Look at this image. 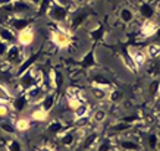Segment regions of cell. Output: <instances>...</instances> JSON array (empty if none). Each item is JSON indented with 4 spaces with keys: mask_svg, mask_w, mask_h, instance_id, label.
Returning a JSON list of instances; mask_svg holds the SVG:
<instances>
[{
    "mask_svg": "<svg viewBox=\"0 0 160 151\" xmlns=\"http://www.w3.org/2000/svg\"><path fill=\"white\" fill-rule=\"evenodd\" d=\"M25 59H27L25 47L19 46L18 43H15V44H10L9 46V50H8V53H6L3 60H5L9 66H12V68H18Z\"/></svg>",
    "mask_w": 160,
    "mask_h": 151,
    "instance_id": "6da1fadb",
    "label": "cell"
},
{
    "mask_svg": "<svg viewBox=\"0 0 160 151\" xmlns=\"http://www.w3.org/2000/svg\"><path fill=\"white\" fill-rule=\"evenodd\" d=\"M69 16H71V10L69 6H62L58 3H52L49 12H47V18L52 19L56 25H62V24H68Z\"/></svg>",
    "mask_w": 160,
    "mask_h": 151,
    "instance_id": "7a4b0ae2",
    "label": "cell"
},
{
    "mask_svg": "<svg viewBox=\"0 0 160 151\" xmlns=\"http://www.w3.org/2000/svg\"><path fill=\"white\" fill-rule=\"evenodd\" d=\"M50 38H52V43L59 49H66L71 44V34L62 25H58V28L50 31Z\"/></svg>",
    "mask_w": 160,
    "mask_h": 151,
    "instance_id": "3957f363",
    "label": "cell"
},
{
    "mask_svg": "<svg viewBox=\"0 0 160 151\" xmlns=\"http://www.w3.org/2000/svg\"><path fill=\"white\" fill-rule=\"evenodd\" d=\"M157 6H154L150 2H146L142 0L138 3V7H137V16L141 18L142 21H153L156 18V13H157Z\"/></svg>",
    "mask_w": 160,
    "mask_h": 151,
    "instance_id": "277c9868",
    "label": "cell"
},
{
    "mask_svg": "<svg viewBox=\"0 0 160 151\" xmlns=\"http://www.w3.org/2000/svg\"><path fill=\"white\" fill-rule=\"evenodd\" d=\"M32 18L31 16H16V15H12L9 19L6 21V25L9 27L12 31H15L16 34L22 31L25 28H29L31 24H32Z\"/></svg>",
    "mask_w": 160,
    "mask_h": 151,
    "instance_id": "5b68a950",
    "label": "cell"
},
{
    "mask_svg": "<svg viewBox=\"0 0 160 151\" xmlns=\"http://www.w3.org/2000/svg\"><path fill=\"white\" fill-rule=\"evenodd\" d=\"M88 19V13L85 12V10L79 9V7H77V10L75 12H71V16H69V29L71 31H75V29H78L79 27H82V24H85V21Z\"/></svg>",
    "mask_w": 160,
    "mask_h": 151,
    "instance_id": "8992f818",
    "label": "cell"
},
{
    "mask_svg": "<svg viewBox=\"0 0 160 151\" xmlns=\"http://www.w3.org/2000/svg\"><path fill=\"white\" fill-rule=\"evenodd\" d=\"M12 7H13V13L16 16H31L34 13L35 7L27 0H18V2H12Z\"/></svg>",
    "mask_w": 160,
    "mask_h": 151,
    "instance_id": "52a82bcc",
    "label": "cell"
},
{
    "mask_svg": "<svg viewBox=\"0 0 160 151\" xmlns=\"http://www.w3.org/2000/svg\"><path fill=\"white\" fill-rule=\"evenodd\" d=\"M119 147V150L122 151H144V147L137 138L132 137H125V138H119V141L116 144Z\"/></svg>",
    "mask_w": 160,
    "mask_h": 151,
    "instance_id": "ba28073f",
    "label": "cell"
},
{
    "mask_svg": "<svg viewBox=\"0 0 160 151\" xmlns=\"http://www.w3.org/2000/svg\"><path fill=\"white\" fill-rule=\"evenodd\" d=\"M9 106L13 112L22 113L29 106V101H28V98H27V95H25V93H18V94H13Z\"/></svg>",
    "mask_w": 160,
    "mask_h": 151,
    "instance_id": "9c48e42d",
    "label": "cell"
},
{
    "mask_svg": "<svg viewBox=\"0 0 160 151\" xmlns=\"http://www.w3.org/2000/svg\"><path fill=\"white\" fill-rule=\"evenodd\" d=\"M47 93H49V91H47L43 85H35V87L29 88L28 91H25V95L28 98L29 104H37V103H40L43 100L44 95Z\"/></svg>",
    "mask_w": 160,
    "mask_h": 151,
    "instance_id": "30bf717a",
    "label": "cell"
},
{
    "mask_svg": "<svg viewBox=\"0 0 160 151\" xmlns=\"http://www.w3.org/2000/svg\"><path fill=\"white\" fill-rule=\"evenodd\" d=\"M34 40H35V32L31 27L19 31L18 35H16V43L19 44V46H22V47H25V49L34 43Z\"/></svg>",
    "mask_w": 160,
    "mask_h": 151,
    "instance_id": "8fae6325",
    "label": "cell"
},
{
    "mask_svg": "<svg viewBox=\"0 0 160 151\" xmlns=\"http://www.w3.org/2000/svg\"><path fill=\"white\" fill-rule=\"evenodd\" d=\"M128 53H129V56L132 57L134 63H135V66L138 69L147 65V60H148V57H147L146 51H144L142 49H138V47H129Z\"/></svg>",
    "mask_w": 160,
    "mask_h": 151,
    "instance_id": "7c38bea8",
    "label": "cell"
},
{
    "mask_svg": "<svg viewBox=\"0 0 160 151\" xmlns=\"http://www.w3.org/2000/svg\"><path fill=\"white\" fill-rule=\"evenodd\" d=\"M118 18H119V21H121L122 24L131 25V24H134L135 19H137V12L132 9V7L125 6V7H121V9H119V12H118Z\"/></svg>",
    "mask_w": 160,
    "mask_h": 151,
    "instance_id": "4fadbf2b",
    "label": "cell"
},
{
    "mask_svg": "<svg viewBox=\"0 0 160 151\" xmlns=\"http://www.w3.org/2000/svg\"><path fill=\"white\" fill-rule=\"evenodd\" d=\"M97 65H98V60L96 57V47H91V50L84 54L82 59L79 60V66L85 69H90V68H96Z\"/></svg>",
    "mask_w": 160,
    "mask_h": 151,
    "instance_id": "5bb4252c",
    "label": "cell"
},
{
    "mask_svg": "<svg viewBox=\"0 0 160 151\" xmlns=\"http://www.w3.org/2000/svg\"><path fill=\"white\" fill-rule=\"evenodd\" d=\"M56 101H58V93L56 91H49L44 95L43 100L40 101V107L44 109L47 113H50L56 106Z\"/></svg>",
    "mask_w": 160,
    "mask_h": 151,
    "instance_id": "9a60e30c",
    "label": "cell"
},
{
    "mask_svg": "<svg viewBox=\"0 0 160 151\" xmlns=\"http://www.w3.org/2000/svg\"><path fill=\"white\" fill-rule=\"evenodd\" d=\"M46 129H47V134H49V135L59 137V135H60L65 129H68V128H66V125H65L60 119H58V117H56V119H53V120L47 125V128H46Z\"/></svg>",
    "mask_w": 160,
    "mask_h": 151,
    "instance_id": "2e32d148",
    "label": "cell"
},
{
    "mask_svg": "<svg viewBox=\"0 0 160 151\" xmlns=\"http://www.w3.org/2000/svg\"><path fill=\"white\" fill-rule=\"evenodd\" d=\"M16 32L8 27V25H0V41L6 44H15L16 43Z\"/></svg>",
    "mask_w": 160,
    "mask_h": 151,
    "instance_id": "e0dca14e",
    "label": "cell"
},
{
    "mask_svg": "<svg viewBox=\"0 0 160 151\" xmlns=\"http://www.w3.org/2000/svg\"><path fill=\"white\" fill-rule=\"evenodd\" d=\"M109 90H110V88L100 87V85H91V88H90V94H91V97L94 98V100H97V101H107Z\"/></svg>",
    "mask_w": 160,
    "mask_h": 151,
    "instance_id": "ac0fdd59",
    "label": "cell"
},
{
    "mask_svg": "<svg viewBox=\"0 0 160 151\" xmlns=\"http://www.w3.org/2000/svg\"><path fill=\"white\" fill-rule=\"evenodd\" d=\"M100 141V135H98V132L92 131L90 132L88 135L82 138V147L84 150H92V148H96L97 145V142Z\"/></svg>",
    "mask_w": 160,
    "mask_h": 151,
    "instance_id": "d6986e66",
    "label": "cell"
},
{
    "mask_svg": "<svg viewBox=\"0 0 160 151\" xmlns=\"http://www.w3.org/2000/svg\"><path fill=\"white\" fill-rule=\"evenodd\" d=\"M90 104L87 101H81L78 104L77 107L72 110V116H73V120L75 119H79V117H85V116H90Z\"/></svg>",
    "mask_w": 160,
    "mask_h": 151,
    "instance_id": "ffe728a7",
    "label": "cell"
},
{
    "mask_svg": "<svg viewBox=\"0 0 160 151\" xmlns=\"http://www.w3.org/2000/svg\"><path fill=\"white\" fill-rule=\"evenodd\" d=\"M90 119H91L92 123H97V125H100V123H103L107 119V110H106V109H103V107H97L96 110H92Z\"/></svg>",
    "mask_w": 160,
    "mask_h": 151,
    "instance_id": "44dd1931",
    "label": "cell"
},
{
    "mask_svg": "<svg viewBox=\"0 0 160 151\" xmlns=\"http://www.w3.org/2000/svg\"><path fill=\"white\" fill-rule=\"evenodd\" d=\"M123 100V93H122L121 90H118V88H110L109 90V94H107V101L110 103V104H119V103Z\"/></svg>",
    "mask_w": 160,
    "mask_h": 151,
    "instance_id": "7402d4cb",
    "label": "cell"
},
{
    "mask_svg": "<svg viewBox=\"0 0 160 151\" xmlns=\"http://www.w3.org/2000/svg\"><path fill=\"white\" fill-rule=\"evenodd\" d=\"M146 54L148 59H159L160 57V43L154 41V43H150L146 47Z\"/></svg>",
    "mask_w": 160,
    "mask_h": 151,
    "instance_id": "603a6c76",
    "label": "cell"
},
{
    "mask_svg": "<svg viewBox=\"0 0 160 151\" xmlns=\"http://www.w3.org/2000/svg\"><path fill=\"white\" fill-rule=\"evenodd\" d=\"M116 148V144L112 141L110 138H104V139H100L96 145V151H113Z\"/></svg>",
    "mask_w": 160,
    "mask_h": 151,
    "instance_id": "cb8c5ba5",
    "label": "cell"
},
{
    "mask_svg": "<svg viewBox=\"0 0 160 151\" xmlns=\"http://www.w3.org/2000/svg\"><path fill=\"white\" fill-rule=\"evenodd\" d=\"M129 129H132V125H129V123L126 122H122V120H119V122L113 123L110 126V129L109 131L113 132V134H123V132L129 131Z\"/></svg>",
    "mask_w": 160,
    "mask_h": 151,
    "instance_id": "d4e9b609",
    "label": "cell"
},
{
    "mask_svg": "<svg viewBox=\"0 0 160 151\" xmlns=\"http://www.w3.org/2000/svg\"><path fill=\"white\" fill-rule=\"evenodd\" d=\"M47 117H49V113L41 107L35 109L34 112L31 113V120H34V122H46Z\"/></svg>",
    "mask_w": 160,
    "mask_h": 151,
    "instance_id": "484cf974",
    "label": "cell"
},
{
    "mask_svg": "<svg viewBox=\"0 0 160 151\" xmlns=\"http://www.w3.org/2000/svg\"><path fill=\"white\" fill-rule=\"evenodd\" d=\"M148 94L153 98L160 97V78H154L148 85Z\"/></svg>",
    "mask_w": 160,
    "mask_h": 151,
    "instance_id": "4316f807",
    "label": "cell"
},
{
    "mask_svg": "<svg viewBox=\"0 0 160 151\" xmlns=\"http://www.w3.org/2000/svg\"><path fill=\"white\" fill-rule=\"evenodd\" d=\"M52 3H53V0H41L40 6L37 7V13L35 15H37L38 18H41V16H47V12H49Z\"/></svg>",
    "mask_w": 160,
    "mask_h": 151,
    "instance_id": "83f0119b",
    "label": "cell"
},
{
    "mask_svg": "<svg viewBox=\"0 0 160 151\" xmlns=\"http://www.w3.org/2000/svg\"><path fill=\"white\" fill-rule=\"evenodd\" d=\"M103 35H104V27H103V25H97V27H94V28L90 31V38H91L92 41L102 40Z\"/></svg>",
    "mask_w": 160,
    "mask_h": 151,
    "instance_id": "f1b7e54d",
    "label": "cell"
},
{
    "mask_svg": "<svg viewBox=\"0 0 160 151\" xmlns=\"http://www.w3.org/2000/svg\"><path fill=\"white\" fill-rule=\"evenodd\" d=\"M15 129L19 132H25L29 129V120L27 117H18L15 122Z\"/></svg>",
    "mask_w": 160,
    "mask_h": 151,
    "instance_id": "f546056e",
    "label": "cell"
},
{
    "mask_svg": "<svg viewBox=\"0 0 160 151\" xmlns=\"http://www.w3.org/2000/svg\"><path fill=\"white\" fill-rule=\"evenodd\" d=\"M12 97H13V95H12L9 88L0 84V103H10Z\"/></svg>",
    "mask_w": 160,
    "mask_h": 151,
    "instance_id": "4dcf8cb0",
    "label": "cell"
},
{
    "mask_svg": "<svg viewBox=\"0 0 160 151\" xmlns=\"http://www.w3.org/2000/svg\"><path fill=\"white\" fill-rule=\"evenodd\" d=\"M6 150L8 151H24V145H22V142H21L18 138H12V139L8 142Z\"/></svg>",
    "mask_w": 160,
    "mask_h": 151,
    "instance_id": "1f68e13d",
    "label": "cell"
},
{
    "mask_svg": "<svg viewBox=\"0 0 160 151\" xmlns=\"http://www.w3.org/2000/svg\"><path fill=\"white\" fill-rule=\"evenodd\" d=\"M159 142H160V138H159V135H157V134H150V135L147 137V145H148V148H150L151 151L157 150Z\"/></svg>",
    "mask_w": 160,
    "mask_h": 151,
    "instance_id": "d6a6232c",
    "label": "cell"
},
{
    "mask_svg": "<svg viewBox=\"0 0 160 151\" xmlns=\"http://www.w3.org/2000/svg\"><path fill=\"white\" fill-rule=\"evenodd\" d=\"M0 128H2V131L3 132H6V134H9V135H13L15 134V125L12 122H8V120H5L3 119V122L0 123Z\"/></svg>",
    "mask_w": 160,
    "mask_h": 151,
    "instance_id": "836d02e7",
    "label": "cell"
},
{
    "mask_svg": "<svg viewBox=\"0 0 160 151\" xmlns=\"http://www.w3.org/2000/svg\"><path fill=\"white\" fill-rule=\"evenodd\" d=\"M121 120H122V122L129 123V125H132V126H134L135 123H140L142 119H141L138 114H128V116H123V117H122Z\"/></svg>",
    "mask_w": 160,
    "mask_h": 151,
    "instance_id": "e575fe53",
    "label": "cell"
},
{
    "mask_svg": "<svg viewBox=\"0 0 160 151\" xmlns=\"http://www.w3.org/2000/svg\"><path fill=\"white\" fill-rule=\"evenodd\" d=\"M10 113L9 103H0V119H6Z\"/></svg>",
    "mask_w": 160,
    "mask_h": 151,
    "instance_id": "d590c367",
    "label": "cell"
},
{
    "mask_svg": "<svg viewBox=\"0 0 160 151\" xmlns=\"http://www.w3.org/2000/svg\"><path fill=\"white\" fill-rule=\"evenodd\" d=\"M9 46L10 44H6V43H3V41H0V60L5 59L6 53H8V50H9Z\"/></svg>",
    "mask_w": 160,
    "mask_h": 151,
    "instance_id": "8d00e7d4",
    "label": "cell"
},
{
    "mask_svg": "<svg viewBox=\"0 0 160 151\" xmlns=\"http://www.w3.org/2000/svg\"><path fill=\"white\" fill-rule=\"evenodd\" d=\"M54 3H58V5H62V6H69L72 2L71 0H53Z\"/></svg>",
    "mask_w": 160,
    "mask_h": 151,
    "instance_id": "74e56055",
    "label": "cell"
},
{
    "mask_svg": "<svg viewBox=\"0 0 160 151\" xmlns=\"http://www.w3.org/2000/svg\"><path fill=\"white\" fill-rule=\"evenodd\" d=\"M153 37L156 38V41H157V43H160V27H157V28H156L154 35H153Z\"/></svg>",
    "mask_w": 160,
    "mask_h": 151,
    "instance_id": "f35d334b",
    "label": "cell"
},
{
    "mask_svg": "<svg viewBox=\"0 0 160 151\" xmlns=\"http://www.w3.org/2000/svg\"><path fill=\"white\" fill-rule=\"evenodd\" d=\"M29 3H31V5H32L35 9H37V7L40 6V3H41V0H29Z\"/></svg>",
    "mask_w": 160,
    "mask_h": 151,
    "instance_id": "ab89813d",
    "label": "cell"
},
{
    "mask_svg": "<svg viewBox=\"0 0 160 151\" xmlns=\"http://www.w3.org/2000/svg\"><path fill=\"white\" fill-rule=\"evenodd\" d=\"M9 3H12V0H0V7H3V6L9 5Z\"/></svg>",
    "mask_w": 160,
    "mask_h": 151,
    "instance_id": "60d3db41",
    "label": "cell"
},
{
    "mask_svg": "<svg viewBox=\"0 0 160 151\" xmlns=\"http://www.w3.org/2000/svg\"><path fill=\"white\" fill-rule=\"evenodd\" d=\"M38 151H53L50 147H47V145H44V147H41V148H38Z\"/></svg>",
    "mask_w": 160,
    "mask_h": 151,
    "instance_id": "b9f144b4",
    "label": "cell"
},
{
    "mask_svg": "<svg viewBox=\"0 0 160 151\" xmlns=\"http://www.w3.org/2000/svg\"><path fill=\"white\" fill-rule=\"evenodd\" d=\"M113 151H122V150H119V148H115V150H113Z\"/></svg>",
    "mask_w": 160,
    "mask_h": 151,
    "instance_id": "7bdbcfd3",
    "label": "cell"
},
{
    "mask_svg": "<svg viewBox=\"0 0 160 151\" xmlns=\"http://www.w3.org/2000/svg\"><path fill=\"white\" fill-rule=\"evenodd\" d=\"M12 2H18V0H12Z\"/></svg>",
    "mask_w": 160,
    "mask_h": 151,
    "instance_id": "ee69618b",
    "label": "cell"
},
{
    "mask_svg": "<svg viewBox=\"0 0 160 151\" xmlns=\"http://www.w3.org/2000/svg\"><path fill=\"white\" fill-rule=\"evenodd\" d=\"M27 2H29V0H27Z\"/></svg>",
    "mask_w": 160,
    "mask_h": 151,
    "instance_id": "f6af8a7d",
    "label": "cell"
},
{
    "mask_svg": "<svg viewBox=\"0 0 160 151\" xmlns=\"http://www.w3.org/2000/svg\"><path fill=\"white\" fill-rule=\"evenodd\" d=\"M159 9H160V7H159Z\"/></svg>",
    "mask_w": 160,
    "mask_h": 151,
    "instance_id": "bcb514c9",
    "label": "cell"
}]
</instances>
